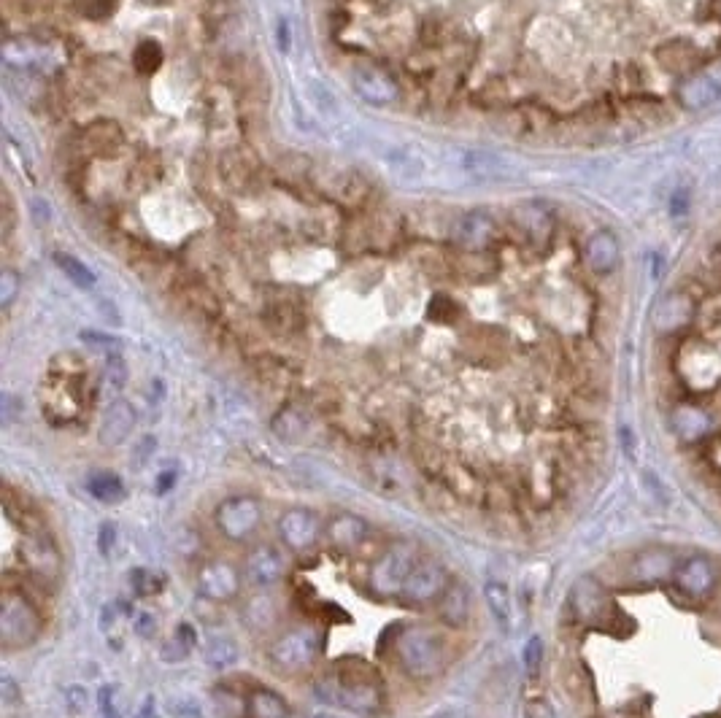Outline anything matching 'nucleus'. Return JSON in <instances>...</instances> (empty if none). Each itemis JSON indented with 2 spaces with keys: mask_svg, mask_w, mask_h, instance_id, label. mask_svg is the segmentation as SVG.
Here are the masks:
<instances>
[{
  "mask_svg": "<svg viewBox=\"0 0 721 718\" xmlns=\"http://www.w3.org/2000/svg\"><path fill=\"white\" fill-rule=\"evenodd\" d=\"M325 535L338 551H357L368 540L370 524L360 516H354V513H341L327 524Z\"/></svg>",
  "mask_w": 721,
  "mask_h": 718,
  "instance_id": "f3484780",
  "label": "nucleus"
},
{
  "mask_svg": "<svg viewBox=\"0 0 721 718\" xmlns=\"http://www.w3.org/2000/svg\"><path fill=\"white\" fill-rule=\"evenodd\" d=\"M214 524L217 530L233 543H246L257 535L262 524V505L252 494H238L227 497L217 505L214 511Z\"/></svg>",
  "mask_w": 721,
  "mask_h": 718,
  "instance_id": "423d86ee",
  "label": "nucleus"
},
{
  "mask_svg": "<svg viewBox=\"0 0 721 718\" xmlns=\"http://www.w3.org/2000/svg\"><path fill=\"white\" fill-rule=\"evenodd\" d=\"M244 573L254 589H268V586L279 584L287 573V557L281 548L271 546V543H257L246 551Z\"/></svg>",
  "mask_w": 721,
  "mask_h": 718,
  "instance_id": "6e6552de",
  "label": "nucleus"
},
{
  "mask_svg": "<svg viewBox=\"0 0 721 718\" xmlns=\"http://www.w3.org/2000/svg\"><path fill=\"white\" fill-rule=\"evenodd\" d=\"M319 651H322V635L314 627H295L273 640L268 656L279 673L300 675L314 667Z\"/></svg>",
  "mask_w": 721,
  "mask_h": 718,
  "instance_id": "20e7f679",
  "label": "nucleus"
},
{
  "mask_svg": "<svg viewBox=\"0 0 721 718\" xmlns=\"http://www.w3.org/2000/svg\"><path fill=\"white\" fill-rule=\"evenodd\" d=\"M22 559L38 581H57L60 578V554H57L55 543L44 538L41 532H33L25 538Z\"/></svg>",
  "mask_w": 721,
  "mask_h": 718,
  "instance_id": "9b49d317",
  "label": "nucleus"
},
{
  "mask_svg": "<svg viewBox=\"0 0 721 718\" xmlns=\"http://www.w3.org/2000/svg\"><path fill=\"white\" fill-rule=\"evenodd\" d=\"M55 265L65 273V279L76 284V287L82 289H92L95 287V273H92L82 260H76L73 254H65V252H57L55 254Z\"/></svg>",
  "mask_w": 721,
  "mask_h": 718,
  "instance_id": "bb28decb",
  "label": "nucleus"
},
{
  "mask_svg": "<svg viewBox=\"0 0 721 718\" xmlns=\"http://www.w3.org/2000/svg\"><path fill=\"white\" fill-rule=\"evenodd\" d=\"M484 597H487V605L492 616L497 619L500 629H508L511 624V600H508V589L497 581H489L487 589H484Z\"/></svg>",
  "mask_w": 721,
  "mask_h": 718,
  "instance_id": "c756f323",
  "label": "nucleus"
},
{
  "mask_svg": "<svg viewBox=\"0 0 721 718\" xmlns=\"http://www.w3.org/2000/svg\"><path fill=\"white\" fill-rule=\"evenodd\" d=\"M570 611L584 624H597L608 613V597L595 581L584 578V581H578L573 594H570Z\"/></svg>",
  "mask_w": 721,
  "mask_h": 718,
  "instance_id": "2eb2a0df",
  "label": "nucleus"
},
{
  "mask_svg": "<svg viewBox=\"0 0 721 718\" xmlns=\"http://www.w3.org/2000/svg\"><path fill=\"white\" fill-rule=\"evenodd\" d=\"M133 63L141 73H154L163 63V46L152 41V38H146L141 44L136 46V52H133Z\"/></svg>",
  "mask_w": 721,
  "mask_h": 718,
  "instance_id": "7c9ffc66",
  "label": "nucleus"
},
{
  "mask_svg": "<svg viewBox=\"0 0 721 718\" xmlns=\"http://www.w3.org/2000/svg\"><path fill=\"white\" fill-rule=\"evenodd\" d=\"M311 718H341V716H333V713H316V716Z\"/></svg>",
  "mask_w": 721,
  "mask_h": 718,
  "instance_id": "a18cd8bd",
  "label": "nucleus"
},
{
  "mask_svg": "<svg viewBox=\"0 0 721 718\" xmlns=\"http://www.w3.org/2000/svg\"><path fill=\"white\" fill-rule=\"evenodd\" d=\"M241 589V578L230 562L222 559H211L198 570V592L214 602L233 600Z\"/></svg>",
  "mask_w": 721,
  "mask_h": 718,
  "instance_id": "9d476101",
  "label": "nucleus"
},
{
  "mask_svg": "<svg viewBox=\"0 0 721 718\" xmlns=\"http://www.w3.org/2000/svg\"><path fill=\"white\" fill-rule=\"evenodd\" d=\"M654 57L662 71L673 73V76H692L700 65V52L697 46L689 41V38H673V41H665L654 49Z\"/></svg>",
  "mask_w": 721,
  "mask_h": 718,
  "instance_id": "f8f14e48",
  "label": "nucleus"
},
{
  "mask_svg": "<svg viewBox=\"0 0 721 718\" xmlns=\"http://www.w3.org/2000/svg\"><path fill=\"white\" fill-rule=\"evenodd\" d=\"M87 492L106 505H117L125 500V484L114 473H92L87 481Z\"/></svg>",
  "mask_w": 721,
  "mask_h": 718,
  "instance_id": "393cba45",
  "label": "nucleus"
},
{
  "mask_svg": "<svg viewBox=\"0 0 721 718\" xmlns=\"http://www.w3.org/2000/svg\"><path fill=\"white\" fill-rule=\"evenodd\" d=\"M584 257L592 273H597V276H608V273H613V270L619 268L622 249H619L616 235L608 233V230H600V233H595L589 241H586Z\"/></svg>",
  "mask_w": 721,
  "mask_h": 718,
  "instance_id": "dca6fc26",
  "label": "nucleus"
},
{
  "mask_svg": "<svg viewBox=\"0 0 721 718\" xmlns=\"http://www.w3.org/2000/svg\"><path fill=\"white\" fill-rule=\"evenodd\" d=\"M451 314H454V306L449 303V297H433V303H430V319H435V322H449Z\"/></svg>",
  "mask_w": 721,
  "mask_h": 718,
  "instance_id": "ea45409f",
  "label": "nucleus"
},
{
  "mask_svg": "<svg viewBox=\"0 0 721 718\" xmlns=\"http://www.w3.org/2000/svg\"><path fill=\"white\" fill-rule=\"evenodd\" d=\"M438 616L446 627H454L460 629L468 624L470 619V594L468 589L457 581H449L446 586V592L441 594V600H438Z\"/></svg>",
  "mask_w": 721,
  "mask_h": 718,
  "instance_id": "412c9836",
  "label": "nucleus"
},
{
  "mask_svg": "<svg viewBox=\"0 0 721 718\" xmlns=\"http://www.w3.org/2000/svg\"><path fill=\"white\" fill-rule=\"evenodd\" d=\"M244 621L254 632H268V629L276 627V621H279L276 602H273L268 594H254L252 600L246 602Z\"/></svg>",
  "mask_w": 721,
  "mask_h": 718,
  "instance_id": "b1692460",
  "label": "nucleus"
},
{
  "mask_svg": "<svg viewBox=\"0 0 721 718\" xmlns=\"http://www.w3.org/2000/svg\"><path fill=\"white\" fill-rule=\"evenodd\" d=\"M454 235H457V241H460L462 246H468V249H484V246L495 241L497 225L495 219L484 214V211H470V214H465L460 222H457Z\"/></svg>",
  "mask_w": 721,
  "mask_h": 718,
  "instance_id": "6ab92c4d",
  "label": "nucleus"
},
{
  "mask_svg": "<svg viewBox=\"0 0 721 718\" xmlns=\"http://www.w3.org/2000/svg\"><path fill=\"white\" fill-rule=\"evenodd\" d=\"M0 697H3V705H17L19 697H22V689L17 686V681L11 675H3L0 678Z\"/></svg>",
  "mask_w": 721,
  "mask_h": 718,
  "instance_id": "4c0bfd02",
  "label": "nucleus"
},
{
  "mask_svg": "<svg viewBox=\"0 0 721 718\" xmlns=\"http://www.w3.org/2000/svg\"><path fill=\"white\" fill-rule=\"evenodd\" d=\"M446 586H449L446 567L441 562H433V559H419V565L411 570L397 597L406 605H430V602L441 600Z\"/></svg>",
  "mask_w": 721,
  "mask_h": 718,
  "instance_id": "0eeeda50",
  "label": "nucleus"
},
{
  "mask_svg": "<svg viewBox=\"0 0 721 718\" xmlns=\"http://www.w3.org/2000/svg\"><path fill=\"white\" fill-rule=\"evenodd\" d=\"M100 713H103V718H119L117 708H114V692H111V689L100 692Z\"/></svg>",
  "mask_w": 721,
  "mask_h": 718,
  "instance_id": "79ce46f5",
  "label": "nucleus"
},
{
  "mask_svg": "<svg viewBox=\"0 0 721 718\" xmlns=\"http://www.w3.org/2000/svg\"><path fill=\"white\" fill-rule=\"evenodd\" d=\"M694 279L700 281L708 292L721 287V246H711V249L703 254V260L697 265Z\"/></svg>",
  "mask_w": 721,
  "mask_h": 718,
  "instance_id": "cd10ccee",
  "label": "nucleus"
},
{
  "mask_svg": "<svg viewBox=\"0 0 721 718\" xmlns=\"http://www.w3.org/2000/svg\"><path fill=\"white\" fill-rule=\"evenodd\" d=\"M130 581L136 586L138 594H152V592H160V586H163V578L152 570H144V567H138L136 573L130 575Z\"/></svg>",
  "mask_w": 721,
  "mask_h": 718,
  "instance_id": "473e14b6",
  "label": "nucleus"
},
{
  "mask_svg": "<svg viewBox=\"0 0 721 718\" xmlns=\"http://www.w3.org/2000/svg\"><path fill=\"white\" fill-rule=\"evenodd\" d=\"M19 295V276L14 270H3L0 273V306L9 308Z\"/></svg>",
  "mask_w": 721,
  "mask_h": 718,
  "instance_id": "f704fd0d",
  "label": "nucleus"
},
{
  "mask_svg": "<svg viewBox=\"0 0 721 718\" xmlns=\"http://www.w3.org/2000/svg\"><path fill=\"white\" fill-rule=\"evenodd\" d=\"M246 716L249 718H289L292 710L279 694L271 689H254L246 700Z\"/></svg>",
  "mask_w": 721,
  "mask_h": 718,
  "instance_id": "5701e85b",
  "label": "nucleus"
},
{
  "mask_svg": "<svg viewBox=\"0 0 721 718\" xmlns=\"http://www.w3.org/2000/svg\"><path fill=\"white\" fill-rule=\"evenodd\" d=\"M541 665H543L541 638H530L527 640V646H524V667H527V673L535 675L541 670Z\"/></svg>",
  "mask_w": 721,
  "mask_h": 718,
  "instance_id": "e433bc0d",
  "label": "nucleus"
},
{
  "mask_svg": "<svg viewBox=\"0 0 721 718\" xmlns=\"http://www.w3.org/2000/svg\"><path fill=\"white\" fill-rule=\"evenodd\" d=\"M676 584L681 586V592L694 594V597H705V594H711L713 586H716V567L705 557L686 559L684 565L676 570Z\"/></svg>",
  "mask_w": 721,
  "mask_h": 718,
  "instance_id": "a211bd4d",
  "label": "nucleus"
},
{
  "mask_svg": "<svg viewBox=\"0 0 721 718\" xmlns=\"http://www.w3.org/2000/svg\"><path fill=\"white\" fill-rule=\"evenodd\" d=\"M206 659H208V665H214V667L233 665L235 659H238V648H235L233 643L225 638L211 640L206 648Z\"/></svg>",
  "mask_w": 721,
  "mask_h": 718,
  "instance_id": "2f4dec72",
  "label": "nucleus"
},
{
  "mask_svg": "<svg viewBox=\"0 0 721 718\" xmlns=\"http://www.w3.org/2000/svg\"><path fill=\"white\" fill-rule=\"evenodd\" d=\"M276 44H279L281 52H289V44H292V33H289V22L284 17L279 19L276 25Z\"/></svg>",
  "mask_w": 721,
  "mask_h": 718,
  "instance_id": "a19ab883",
  "label": "nucleus"
},
{
  "mask_svg": "<svg viewBox=\"0 0 721 718\" xmlns=\"http://www.w3.org/2000/svg\"><path fill=\"white\" fill-rule=\"evenodd\" d=\"M76 6H79L84 17L106 19L111 11L117 9V0H76Z\"/></svg>",
  "mask_w": 721,
  "mask_h": 718,
  "instance_id": "72a5a7b5",
  "label": "nucleus"
},
{
  "mask_svg": "<svg viewBox=\"0 0 721 718\" xmlns=\"http://www.w3.org/2000/svg\"><path fill=\"white\" fill-rule=\"evenodd\" d=\"M673 427H676L684 440H697L703 438L708 427H711V419L705 416L700 408H692V405H681L673 416Z\"/></svg>",
  "mask_w": 721,
  "mask_h": 718,
  "instance_id": "a878e982",
  "label": "nucleus"
},
{
  "mask_svg": "<svg viewBox=\"0 0 721 718\" xmlns=\"http://www.w3.org/2000/svg\"><path fill=\"white\" fill-rule=\"evenodd\" d=\"M721 98V79L716 73L694 71L678 87V103L684 108H708Z\"/></svg>",
  "mask_w": 721,
  "mask_h": 718,
  "instance_id": "ddd939ff",
  "label": "nucleus"
},
{
  "mask_svg": "<svg viewBox=\"0 0 721 718\" xmlns=\"http://www.w3.org/2000/svg\"><path fill=\"white\" fill-rule=\"evenodd\" d=\"M114 540H117V530H114V524H111V521H103V524H100V532H98V546H100V554H103V557H109L111 554Z\"/></svg>",
  "mask_w": 721,
  "mask_h": 718,
  "instance_id": "58836bf2",
  "label": "nucleus"
},
{
  "mask_svg": "<svg viewBox=\"0 0 721 718\" xmlns=\"http://www.w3.org/2000/svg\"><path fill=\"white\" fill-rule=\"evenodd\" d=\"M281 543L292 551H308L322 538V521L308 508H287L279 516Z\"/></svg>",
  "mask_w": 721,
  "mask_h": 718,
  "instance_id": "1a4fd4ad",
  "label": "nucleus"
},
{
  "mask_svg": "<svg viewBox=\"0 0 721 718\" xmlns=\"http://www.w3.org/2000/svg\"><path fill=\"white\" fill-rule=\"evenodd\" d=\"M106 381H109L111 389H122L127 381V368L125 359L119 354H109V362H106Z\"/></svg>",
  "mask_w": 721,
  "mask_h": 718,
  "instance_id": "c9c22d12",
  "label": "nucleus"
},
{
  "mask_svg": "<svg viewBox=\"0 0 721 718\" xmlns=\"http://www.w3.org/2000/svg\"><path fill=\"white\" fill-rule=\"evenodd\" d=\"M516 222L532 235V238H549L551 216L541 206H522L516 211Z\"/></svg>",
  "mask_w": 721,
  "mask_h": 718,
  "instance_id": "c85d7f7f",
  "label": "nucleus"
},
{
  "mask_svg": "<svg viewBox=\"0 0 721 718\" xmlns=\"http://www.w3.org/2000/svg\"><path fill=\"white\" fill-rule=\"evenodd\" d=\"M316 694L322 700L341 705L352 713H379L384 708V686L373 667L362 659H341L325 678L316 681Z\"/></svg>",
  "mask_w": 721,
  "mask_h": 718,
  "instance_id": "f257e3e1",
  "label": "nucleus"
},
{
  "mask_svg": "<svg viewBox=\"0 0 721 718\" xmlns=\"http://www.w3.org/2000/svg\"><path fill=\"white\" fill-rule=\"evenodd\" d=\"M100 314L103 316H114V324H119V314H117V308H114V303H106V300H100Z\"/></svg>",
  "mask_w": 721,
  "mask_h": 718,
  "instance_id": "c03bdc74",
  "label": "nucleus"
},
{
  "mask_svg": "<svg viewBox=\"0 0 721 718\" xmlns=\"http://www.w3.org/2000/svg\"><path fill=\"white\" fill-rule=\"evenodd\" d=\"M173 481H176V476H173V473H163V476H160V484H157V492H160V494L168 492V489L173 486Z\"/></svg>",
  "mask_w": 721,
  "mask_h": 718,
  "instance_id": "37998d69",
  "label": "nucleus"
},
{
  "mask_svg": "<svg viewBox=\"0 0 721 718\" xmlns=\"http://www.w3.org/2000/svg\"><path fill=\"white\" fill-rule=\"evenodd\" d=\"M354 87L368 103H392L397 98L395 81L389 79L387 73L376 71V68H362L354 73Z\"/></svg>",
  "mask_w": 721,
  "mask_h": 718,
  "instance_id": "4be33fe9",
  "label": "nucleus"
},
{
  "mask_svg": "<svg viewBox=\"0 0 721 718\" xmlns=\"http://www.w3.org/2000/svg\"><path fill=\"white\" fill-rule=\"evenodd\" d=\"M694 314H697V300L686 295L684 289H678L673 295H667L657 308V324L662 330H681L684 324L692 322Z\"/></svg>",
  "mask_w": 721,
  "mask_h": 718,
  "instance_id": "aec40b11",
  "label": "nucleus"
},
{
  "mask_svg": "<svg viewBox=\"0 0 721 718\" xmlns=\"http://www.w3.org/2000/svg\"><path fill=\"white\" fill-rule=\"evenodd\" d=\"M392 656L411 678H435L449 665V646L441 632L430 627H403L392 638Z\"/></svg>",
  "mask_w": 721,
  "mask_h": 718,
  "instance_id": "f03ea898",
  "label": "nucleus"
},
{
  "mask_svg": "<svg viewBox=\"0 0 721 718\" xmlns=\"http://www.w3.org/2000/svg\"><path fill=\"white\" fill-rule=\"evenodd\" d=\"M416 565H419V551L414 543H395L381 554V559H376V565L370 567V589L381 597H389V594L397 597Z\"/></svg>",
  "mask_w": 721,
  "mask_h": 718,
  "instance_id": "39448f33",
  "label": "nucleus"
},
{
  "mask_svg": "<svg viewBox=\"0 0 721 718\" xmlns=\"http://www.w3.org/2000/svg\"><path fill=\"white\" fill-rule=\"evenodd\" d=\"M41 635V616L33 602L17 589H3L0 597V646L6 651H22L33 646Z\"/></svg>",
  "mask_w": 721,
  "mask_h": 718,
  "instance_id": "7ed1b4c3",
  "label": "nucleus"
},
{
  "mask_svg": "<svg viewBox=\"0 0 721 718\" xmlns=\"http://www.w3.org/2000/svg\"><path fill=\"white\" fill-rule=\"evenodd\" d=\"M136 427V411H133V405L127 403V400H114L109 405V411L103 416V422H100V430H98V438L103 446H122L127 438H130V432Z\"/></svg>",
  "mask_w": 721,
  "mask_h": 718,
  "instance_id": "4468645a",
  "label": "nucleus"
}]
</instances>
